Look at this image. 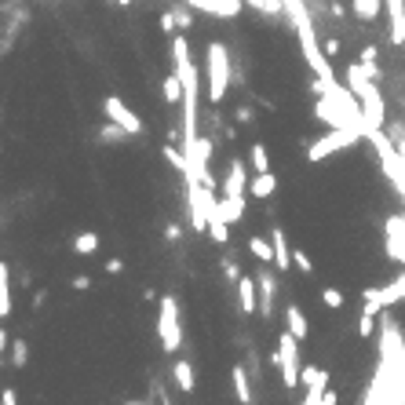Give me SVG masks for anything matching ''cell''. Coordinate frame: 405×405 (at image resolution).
<instances>
[{"mask_svg": "<svg viewBox=\"0 0 405 405\" xmlns=\"http://www.w3.org/2000/svg\"><path fill=\"white\" fill-rule=\"evenodd\" d=\"M106 274H110V278H117V274H124V260L121 255H114V260H106V267H102Z\"/></svg>", "mask_w": 405, "mask_h": 405, "instance_id": "33", "label": "cell"}, {"mask_svg": "<svg viewBox=\"0 0 405 405\" xmlns=\"http://www.w3.org/2000/svg\"><path fill=\"white\" fill-rule=\"evenodd\" d=\"M124 405H150V401H124Z\"/></svg>", "mask_w": 405, "mask_h": 405, "instance_id": "42", "label": "cell"}, {"mask_svg": "<svg viewBox=\"0 0 405 405\" xmlns=\"http://www.w3.org/2000/svg\"><path fill=\"white\" fill-rule=\"evenodd\" d=\"M161 95H164L168 106H179L183 102V80H179V73H168L161 80Z\"/></svg>", "mask_w": 405, "mask_h": 405, "instance_id": "19", "label": "cell"}, {"mask_svg": "<svg viewBox=\"0 0 405 405\" xmlns=\"http://www.w3.org/2000/svg\"><path fill=\"white\" fill-rule=\"evenodd\" d=\"M322 405H339V394H336V391H325V394H322Z\"/></svg>", "mask_w": 405, "mask_h": 405, "instance_id": "39", "label": "cell"}, {"mask_svg": "<svg viewBox=\"0 0 405 405\" xmlns=\"http://www.w3.org/2000/svg\"><path fill=\"white\" fill-rule=\"evenodd\" d=\"M248 179H252V168L241 157H230L226 161V172L219 183V194H248Z\"/></svg>", "mask_w": 405, "mask_h": 405, "instance_id": "7", "label": "cell"}, {"mask_svg": "<svg viewBox=\"0 0 405 405\" xmlns=\"http://www.w3.org/2000/svg\"><path fill=\"white\" fill-rule=\"evenodd\" d=\"M234 117H238L241 124H245V121H252V106H238V114H234Z\"/></svg>", "mask_w": 405, "mask_h": 405, "instance_id": "37", "label": "cell"}, {"mask_svg": "<svg viewBox=\"0 0 405 405\" xmlns=\"http://www.w3.org/2000/svg\"><path fill=\"white\" fill-rule=\"evenodd\" d=\"M358 62H361V66H380V48L365 44V48H361V55H358Z\"/></svg>", "mask_w": 405, "mask_h": 405, "instance_id": "30", "label": "cell"}, {"mask_svg": "<svg viewBox=\"0 0 405 405\" xmlns=\"http://www.w3.org/2000/svg\"><path fill=\"white\" fill-rule=\"evenodd\" d=\"M322 303L329 307V310H344L347 307V300H344V292H339V289H322Z\"/></svg>", "mask_w": 405, "mask_h": 405, "instance_id": "27", "label": "cell"}, {"mask_svg": "<svg viewBox=\"0 0 405 405\" xmlns=\"http://www.w3.org/2000/svg\"><path fill=\"white\" fill-rule=\"evenodd\" d=\"M245 205H248V194H219V212L230 226H238L245 219Z\"/></svg>", "mask_w": 405, "mask_h": 405, "instance_id": "12", "label": "cell"}, {"mask_svg": "<svg viewBox=\"0 0 405 405\" xmlns=\"http://www.w3.org/2000/svg\"><path fill=\"white\" fill-rule=\"evenodd\" d=\"M300 344L303 339H296L289 329H282L278 332V351L270 354V365L282 373V387H285V394H292L296 387H300Z\"/></svg>", "mask_w": 405, "mask_h": 405, "instance_id": "3", "label": "cell"}, {"mask_svg": "<svg viewBox=\"0 0 405 405\" xmlns=\"http://www.w3.org/2000/svg\"><path fill=\"white\" fill-rule=\"evenodd\" d=\"M135 4V0H117V8H132Z\"/></svg>", "mask_w": 405, "mask_h": 405, "instance_id": "41", "label": "cell"}, {"mask_svg": "<svg viewBox=\"0 0 405 405\" xmlns=\"http://www.w3.org/2000/svg\"><path fill=\"white\" fill-rule=\"evenodd\" d=\"M219 267H223V278H226V285H238V278H241V263H238V255L230 252V245H226V255L219 260Z\"/></svg>", "mask_w": 405, "mask_h": 405, "instance_id": "24", "label": "cell"}, {"mask_svg": "<svg viewBox=\"0 0 405 405\" xmlns=\"http://www.w3.org/2000/svg\"><path fill=\"white\" fill-rule=\"evenodd\" d=\"M255 289H260V322L274 318V303H278V274H270V263H263V270H255Z\"/></svg>", "mask_w": 405, "mask_h": 405, "instance_id": "6", "label": "cell"}, {"mask_svg": "<svg viewBox=\"0 0 405 405\" xmlns=\"http://www.w3.org/2000/svg\"><path fill=\"white\" fill-rule=\"evenodd\" d=\"M70 289H73V292H88V289H92V278H88V274H77V278H70Z\"/></svg>", "mask_w": 405, "mask_h": 405, "instance_id": "32", "label": "cell"}, {"mask_svg": "<svg viewBox=\"0 0 405 405\" xmlns=\"http://www.w3.org/2000/svg\"><path fill=\"white\" fill-rule=\"evenodd\" d=\"M157 344L164 354L183 351V310H179V296L172 292H164L157 300Z\"/></svg>", "mask_w": 405, "mask_h": 405, "instance_id": "2", "label": "cell"}, {"mask_svg": "<svg viewBox=\"0 0 405 405\" xmlns=\"http://www.w3.org/2000/svg\"><path fill=\"white\" fill-rule=\"evenodd\" d=\"M285 329L296 336V339H307L310 336V322H307V314H303V307L300 303H285Z\"/></svg>", "mask_w": 405, "mask_h": 405, "instance_id": "13", "label": "cell"}, {"mask_svg": "<svg viewBox=\"0 0 405 405\" xmlns=\"http://www.w3.org/2000/svg\"><path fill=\"white\" fill-rule=\"evenodd\" d=\"M230 387H234V398H238L241 405H255V383H252V373L248 365H234L230 369Z\"/></svg>", "mask_w": 405, "mask_h": 405, "instance_id": "9", "label": "cell"}, {"mask_svg": "<svg viewBox=\"0 0 405 405\" xmlns=\"http://www.w3.org/2000/svg\"><path fill=\"white\" fill-rule=\"evenodd\" d=\"M102 114H106V121H114V124H121L128 135H146V124H143V117L128 106L121 95H106L102 99Z\"/></svg>", "mask_w": 405, "mask_h": 405, "instance_id": "5", "label": "cell"}, {"mask_svg": "<svg viewBox=\"0 0 405 405\" xmlns=\"http://www.w3.org/2000/svg\"><path fill=\"white\" fill-rule=\"evenodd\" d=\"M339 48H344V44H339L336 37H325V40H322V52H325L329 59H336V55H339Z\"/></svg>", "mask_w": 405, "mask_h": 405, "instance_id": "34", "label": "cell"}, {"mask_svg": "<svg viewBox=\"0 0 405 405\" xmlns=\"http://www.w3.org/2000/svg\"><path fill=\"white\" fill-rule=\"evenodd\" d=\"M172 18H176V30H190V23H194V15H190V4L172 8Z\"/></svg>", "mask_w": 405, "mask_h": 405, "instance_id": "29", "label": "cell"}, {"mask_svg": "<svg viewBox=\"0 0 405 405\" xmlns=\"http://www.w3.org/2000/svg\"><path fill=\"white\" fill-rule=\"evenodd\" d=\"M383 4H387V15H391V40L405 44V4L401 0H383Z\"/></svg>", "mask_w": 405, "mask_h": 405, "instance_id": "16", "label": "cell"}, {"mask_svg": "<svg viewBox=\"0 0 405 405\" xmlns=\"http://www.w3.org/2000/svg\"><path fill=\"white\" fill-rule=\"evenodd\" d=\"M205 234H208V238L216 241V245H223V248L230 245V223L223 219V212H219V205H216V208L208 212V230H205Z\"/></svg>", "mask_w": 405, "mask_h": 405, "instance_id": "15", "label": "cell"}, {"mask_svg": "<svg viewBox=\"0 0 405 405\" xmlns=\"http://www.w3.org/2000/svg\"><path fill=\"white\" fill-rule=\"evenodd\" d=\"M8 354H11V365H15V369H23L26 361H30V344H26V339H11Z\"/></svg>", "mask_w": 405, "mask_h": 405, "instance_id": "26", "label": "cell"}, {"mask_svg": "<svg viewBox=\"0 0 405 405\" xmlns=\"http://www.w3.org/2000/svg\"><path fill=\"white\" fill-rule=\"evenodd\" d=\"M274 190H278V176H274V172H252V179H248V198L267 201V198H274Z\"/></svg>", "mask_w": 405, "mask_h": 405, "instance_id": "14", "label": "cell"}, {"mask_svg": "<svg viewBox=\"0 0 405 405\" xmlns=\"http://www.w3.org/2000/svg\"><path fill=\"white\" fill-rule=\"evenodd\" d=\"M0 405H18V391H15V387H4V391H0Z\"/></svg>", "mask_w": 405, "mask_h": 405, "instance_id": "36", "label": "cell"}, {"mask_svg": "<svg viewBox=\"0 0 405 405\" xmlns=\"http://www.w3.org/2000/svg\"><path fill=\"white\" fill-rule=\"evenodd\" d=\"M361 139H365V132H361V128H329V135L314 139V143L307 146V161L318 164V161H325V157H332V154H339V150H351V146L361 143Z\"/></svg>", "mask_w": 405, "mask_h": 405, "instance_id": "4", "label": "cell"}, {"mask_svg": "<svg viewBox=\"0 0 405 405\" xmlns=\"http://www.w3.org/2000/svg\"><path fill=\"white\" fill-rule=\"evenodd\" d=\"M380 300H383V307H391V303L405 300V270L398 274L391 285H383V289H380Z\"/></svg>", "mask_w": 405, "mask_h": 405, "instance_id": "20", "label": "cell"}, {"mask_svg": "<svg viewBox=\"0 0 405 405\" xmlns=\"http://www.w3.org/2000/svg\"><path fill=\"white\" fill-rule=\"evenodd\" d=\"M44 300H48V292H44V289H37V292H33V307H40Z\"/></svg>", "mask_w": 405, "mask_h": 405, "instance_id": "40", "label": "cell"}, {"mask_svg": "<svg viewBox=\"0 0 405 405\" xmlns=\"http://www.w3.org/2000/svg\"><path fill=\"white\" fill-rule=\"evenodd\" d=\"M161 30H164L168 37H172V33H179V30H176V18H172V11H164V15H161Z\"/></svg>", "mask_w": 405, "mask_h": 405, "instance_id": "35", "label": "cell"}, {"mask_svg": "<svg viewBox=\"0 0 405 405\" xmlns=\"http://www.w3.org/2000/svg\"><path fill=\"white\" fill-rule=\"evenodd\" d=\"M248 168H252V172H270V154H267L263 143L248 146Z\"/></svg>", "mask_w": 405, "mask_h": 405, "instance_id": "22", "label": "cell"}, {"mask_svg": "<svg viewBox=\"0 0 405 405\" xmlns=\"http://www.w3.org/2000/svg\"><path fill=\"white\" fill-rule=\"evenodd\" d=\"M164 241H168V245L183 241V226H179V223H168V226H164Z\"/></svg>", "mask_w": 405, "mask_h": 405, "instance_id": "31", "label": "cell"}, {"mask_svg": "<svg viewBox=\"0 0 405 405\" xmlns=\"http://www.w3.org/2000/svg\"><path fill=\"white\" fill-rule=\"evenodd\" d=\"M11 318V267L0 263V322Z\"/></svg>", "mask_w": 405, "mask_h": 405, "instance_id": "18", "label": "cell"}, {"mask_svg": "<svg viewBox=\"0 0 405 405\" xmlns=\"http://www.w3.org/2000/svg\"><path fill=\"white\" fill-rule=\"evenodd\" d=\"M248 252H252L260 263H270V267H274V245H270L267 238H260V234H252V238H248Z\"/></svg>", "mask_w": 405, "mask_h": 405, "instance_id": "21", "label": "cell"}, {"mask_svg": "<svg viewBox=\"0 0 405 405\" xmlns=\"http://www.w3.org/2000/svg\"><path fill=\"white\" fill-rule=\"evenodd\" d=\"M205 66H208V102L219 106L226 99V88L234 80V66H230V48L223 40H208L205 48Z\"/></svg>", "mask_w": 405, "mask_h": 405, "instance_id": "1", "label": "cell"}, {"mask_svg": "<svg viewBox=\"0 0 405 405\" xmlns=\"http://www.w3.org/2000/svg\"><path fill=\"white\" fill-rule=\"evenodd\" d=\"M8 347H11V339H8V332H4V329H0V358L8 354Z\"/></svg>", "mask_w": 405, "mask_h": 405, "instance_id": "38", "label": "cell"}, {"mask_svg": "<svg viewBox=\"0 0 405 405\" xmlns=\"http://www.w3.org/2000/svg\"><path fill=\"white\" fill-rule=\"evenodd\" d=\"M270 245H274V270L289 274L292 270V248H289V238H285V230L278 223L270 226Z\"/></svg>", "mask_w": 405, "mask_h": 405, "instance_id": "10", "label": "cell"}, {"mask_svg": "<svg viewBox=\"0 0 405 405\" xmlns=\"http://www.w3.org/2000/svg\"><path fill=\"white\" fill-rule=\"evenodd\" d=\"M351 11L361 23H376V18L387 11V4H383V0H351Z\"/></svg>", "mask_w": 405, "mask_h": 405, "instance_id": "17", "label": "cell"}, {"mask_svg": "<svg viewBox=\"0 0 405 405\" xmlns=\"http://www.w3.org/2000/svg\"><path fill=\"white\" fill-rule=\"evenodd\" d=\"M234 292H238V310H241V318H255V310H260V289H255V274H241L238 285H234Z\"/></svg>", "mask_w": 405, "mask_h": 405, "instance_id": "8", "label": "cell"}, {"mask_svg": "<svg viewBox=\"0 0 405 405\" xmlns=\"http://www.w3.org/2000/svg\"><path fill=\"white\" fill-rule=\"evenodd\" d=\"M99 139H102V143H110V146H117V143H128V139H135V135H128L121 124L110 121V124H102V128H99Z\"/></svg>", "mask_w": 405, "mask_h": 405, "instance_id": "25", "label": "cell"}, {"mask_svg": "<svg viewBox=\"0 0 405 405\" xmlns=\"http://www.w3.org/2000/svg\"><path fill=\"white\" fill-rule=\"evenodd\" d=\"M73 252H77V255H92V252H99V234H95V230H80L77 238H73Z\"/></svg>", "mask_w": 405, "mask_h": 405, "instance_id": "23", "label": "cell"}, {"mask_svg": "<svg viewBox=\"0 0 405 405\" xmlns=\"http://www.w3.org/2000/svg\"><path fill=\"white\" fill-rule=\"evenodd\" d=\"M172 383L183 394H194L198 391V373H194V361L190 358H176L172 361Z\"/></svg>", "mask_w": 405, "mask_h": 405, "instance_id": "11", "label": "cell"}, {"mask_svg": "<svg viewBox=\"0 0 405 405\" xmlns=\"http://www.w3.org/2000/svg\"><path fill=\"white\" fill-rule=\"evenodd\" d=\"M292 267L300 270V274H307V278L314 274V263H310V255H307L303 248H292Z\"/></svg>", "mask_w": 405, "mask_h": 405, "instance_id": "28", "label": "cell"}]
</instances>
